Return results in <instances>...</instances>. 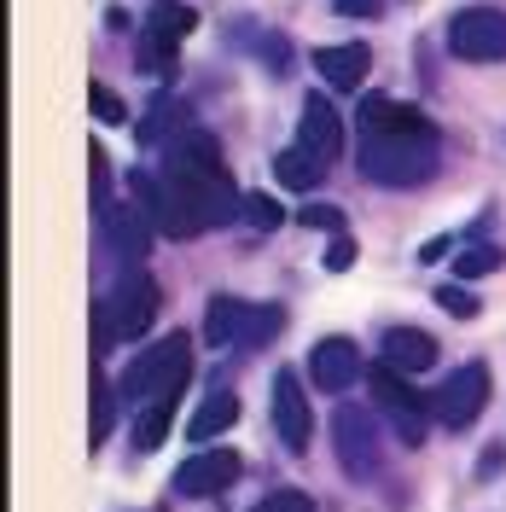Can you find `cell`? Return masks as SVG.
<instances>
[{"label": "cell", "instance_id": "1", "mask_svg": "<svg viewBox=\"0 0 506 512\" xmlns=\"http://www.w3.org/2000/svg\"><path fill=\"white\" fill-rule=\"evenodd\" d=\"M355 169L373 187H425L443 169V128L419 105L390 94H367L355 111Z\"/></svg>", "mask_w": 506, "mask_h": 512}, {"label": "cell", "instance_id": "2", "mask_svg": "<svg viewBox=\"0 0 506 512\" xmlns=\"http://www.w3.org/2000/svg\"><path fill=\"white\" fill-rule=\"evenodd\" d=\"M163 175L181 187L192 210H198V222L204 227H233L245 222V192L233 187V175L222 169V140L210 134V128H181L169 146H163Z\"/></svg>", "mask_w": 506, "mask_h": 512}, {"label": "cell", "instance_id": "3", "mask_svg": "<svg viewBox=\"0 0 506 512\" xmlns=\"http://www.w3.org/2000/svg\"><path fill=\"white\" fill-rule=\"evenodd\" d=\"M187 379H192V338L187 332H169L163 344H152V350H140L128 361L117 390L134 408H152V402H175L187 390Z\"/></svg>", "mask_w": 506, "mask_h": 512}, {"label": "cell", "instance_id": "4", "mask_svg": "<svg viewBox=\"0 0 506 512\" xmlns=\"http://www.w3.org/2000/svg\"><path fill=\"white\" fill-rule=\"evenodd\" d=\"M367 390H373V414L384 419V431H390L402 448H425L431 425H437L431 396H419V390L408 384V373H396L390 361L367 367Z\"/></svg>", "mask_w": 506, "mask_h": 512}, {"label": "cell", "instance_id": "5", "mask_svg": "<svg viewBox=\"0 0 506 512\" xmlns=\"http://www.w3.org/2000/svg\"><path fill=\"white\" fill-rule=\"evenodd\" d=\"M285 309L274 303H245V297H210L204 303V344L210 350H262L268 338H280Z\"/></svg>", "mask_w": 506, "mask_h": 512}, {"label": "cell", "instance_id": "6", "mask_svg": "<svg viewBox=\"0 0 506 512\" xmlns=\"http://www.w3.org/2000/svg\"><path fill=\"white\" fill-rule=\"evenodd\" d=\"M158 280L146 274V268H128L123 280L111 286V297L99 303V344L105 338H117V344H134V338H146L152 332V320H158Z\"/></svg>", "mask_w": 506, "mask_h": 512}, {"label": "cell", "instance_id": "7", "mask_svg": "<svg viewBox=\"0 0 506 512\" xmlns=\"http://www.w3.org/2000/svg\"><path fill=\"white\" fill-rule=\"evenodd\" d=\"M128 192H134V204L152 216V227H158L163 239H198V233H204L198 210L181 198V187H175L163 169H134V175H128Z\"/></svg>", "mask_w": 506, "mask_h": 512}, {"label": "cell", "instance_id": "8", "mask_svg": "<svg viewBox=\"0 0 506 512\" xmlns=\"http://www.w3.org/2000/svg\"><path fill=\"white\" fill-rule=\"evenodd\" d=\"M448 53L466 64H501L506 59V12L501 6H466L448 18Z\"/></svg>", "mask_w": 506, "mask_h": 512}, {"label": "cell", "instance_id": "9", "mask_svg": "<svg viewBox=\"0 0 506 512\" xmlns=\"http://www.w3.org/2000/svg\"><path fill=\"white\" fill-rule=\"evenodd\" d=\"M489 408V367L483 361H466L443 379V390H431V414L443 431H466L477 414Z\"/></svg>", "mask_w": 506, "mask_h": 512}, {"label": "cell", "instance_id": "10", "mask_svg": "<svg viewBox=\"0 0 506 512\" xmlns=\"http://www.w3.org/2000/svg\"><path fill=\"white\" fill-rule=\"evenodd\" d=\"M332 443H338V466H344L349 478H373L384 466L379 425H373L367 408H355V402H344V408L332 414Z\"/></svg>", "mask_w": 506, "mask_h": 512}, {"label": "cell", "instance_id": "11", "mask_svg": "<svg viewBox=\"0 0 506 512\" xmlns=\"http://www.w3.org/2000/svg\"><path fill=\"white\" fill-rule=\"evenodd\" d=\"M239 472H245V460H239L233 448H198V454H187V460L175 466V495H187V501H210V495L233 489Z\"/></svg>", "mask_w": 506, "mask_h": 512}, {"label": "cell", "instance_id": "12", "mask_svg": "<svg viewBox=\"0 0 506 512\" xmlns=\"http://www.w3.org/2000/svg\"><path fill=\"white\" fill-rule=\"evenodd\" d=\"M268 408H274V431H280V443L291 448V454H303L309 437H315V408H309L303 379H297L291 367L274 373V384H268Z\"/></svg>", "mask_w": 506, "mask_h": 512}, {"label": "cell", "instance_id": "13", "mask_svg": "<svg viewBox=\"0 0 506 512\" xmlns=\"http://www.w3.org/2000/svg\"><path fill=\"white\" fill-rule=\"evenodd\" d=\"M355 379H367V361H361V344L355 338H320L309 350V384L326 390V396H344Z\"/></svg>", "mask_w": 506, "mask_h": 512}, {"label": "cell", "instance_id": "14", "mask_svg": "<svg viewBox=\"0 0 506 512\" xmlns=\"http://www.w3.org/2000/svg\"><path fill=\"white\" fill-rule=\"evenodd\" d=\"M309 64L320 70V82L326 88H338V94H355L361 82H367V70H373V47L367 41H338V47H315Z\"/></svg>", "mask_w": 506, "mask_h": 512}, {"label": "cell", "instance_id": "15", "mask_svg": "<svg viewBox=\"0 0 506 512\" xmlns=\"http://www.w3.org/2000/svg\"><path fill=\"white\" fill-rule=\"evenodd\" d=\"M105 239H111V251L123 256L128 268H140V262L152 256L158 227H152V216H146L140 204H111V210H105Z\"/></svg>", "mask_w": 506, "mask_h": 512}, {"label": "cell", "instance_id": "16", "mask_svg": "<svg viewBox=\"0 0 506 512\" xmlns=\"http://www.w3.org/2000/svg\"><path fill=\"white\" fill-rule=\"evenodd\" d=\"M297 140H303L309 152H320L326 163H332L338 152H344V117L332 111V99H326V94H303V117H297Z\"/></svg>", "mask_w": 506, "mask_h": 512}, {"label": "cell", "instance_id": "17", "mask_svg": "<svg viewBox=\"0 0 506 512\" xmlns=\"http://www.w3.org/2000/svg\"><path fill=\"white\" fill-rule=\"evenodd\" d=\"M379 350L396 373H431L437 367V338L425 326H384Z\"/></svg>", "mask_w": 506, "mask_h": 512}, {"label": "cell", "instance_id": "18", "mask_svg": "<svg viewBox=\"0 0 506 512\" xmlns=\"http://www.w3.org/2000/svg\"><path fill=\"white\" fill-rule=\"evenodd\" d=\"M134 70L146 76V82H175V70H181V59H175V35H163V30H140V41H134Z\"/></svg>", "mask_w": 506, "mask_h": 512}, {"label": "cell", "instance_id": "19", "mask_svg": "<svg viewBox=\"0 0 506 512\" xmlns=\"http://www.w3.org/2000/svg\"><path fill=\"white\" fill-rule=\"evenodd\" d=\"M233 419H239V396H233V390H216V396H204V402H198V414L187 419V443L210 448V437H222Z\"/></svg>", "mask_w": 506, "mask_h": 512}, {"label": "cell", "instance_id": "20", "mask_svg": "<svg viewBox=\"0 0 506 512\" xmlns=\"http://www.w3.org/2000/svg\"><path fill=\"white\" fill-rule=\"evenodd\" d=\"M181 128H192L187 123V105H181L175 94H152V105H146V123L134 128V134H140V146H169Z\"/></svg>", "mask_w": 506, "mask_h": 512}, {"label": "cell", "instance_id": "21", "mask_svg": "<svg viewBox=\"0 0 506 512\" xmlns=\"http://www.w3.org/2000/svg\"><path fill=\"white\" fill-rule=\"evenodd\" d=\"M274 175H280V187H291V192H315L320 181H326V158L297 140V146H285L280 158H274Z\"/></svg>", "mask_w": 506, "mask_h": 512}, {"label": "cell", "instance_id": "22", "mask_svg": "<svg viewBox=\"0 0 506 512\" xmlns=\"http://www.w3.org/2000/svg\"><path fill=\"white\" fill-rule=\"evenodd\" d=\"M169 419H175V402H152V408H140V414H134V448H140V454L163 448Z\"/></svg>", "mask_w": 506, "mask_h": 512}, {"label": "cell", "instance_id": "23", "mask_svg": "<svg viewBox=\"0 0 506 512\" xmlns=\"http://www.w3.org/2000/svg\"><path fill=\"white\" fill-rule=\"evenodd\" d=\"M152 30H163V35H192L198 30V12L192 6H181V0H152Z\"/></svg>", "mask_w": 506, "mask_h": 512}, {"label": "cell", "instance_id": "24", "mask_svg": "<svg viewBox=\"0 0 506 512\" xmlns=\"http://www.w3.org/2000/svg\"><path fill=\"white\" fill-rule=\"evenodd\" d=\"M448 262H454V274H460V280H483V274H495V268H501L506 256L495 251V245H466V251L448 256Z\"/></svg>", "mask_w": 506, "mask_h": 512}, {"label": "cell", "instance_id": "25", "mask_svg": "<svg viewBox=\"0 0 506 512\" xmlns=\"http://www.w3.org/2000/svg\"><path fill=\"white\" fill-rule=\"evenodd\" d=\"M117 396H123V390H111V379H105V373H94V443H105V437H111Z\"/></svg>", "mask_w": 506, "mask_h": 512}, {"label": "cell", "instance_id": "26", "mask_svg": "<svg viewBox=\"0 0 506 512\" xmlns=\"http://www.w3.org/2000/svg\"><path fill=\"white\" fill-rule=\"evenodd\" d=\"M280 222H285V210L268 192H245V227H251V233H274Z\"/></svg>", "mask_w": 506, "mask_h": 512}, {"label": "cell", "instance_id": "27", "mask_svg": "<svg viewBox=\"0 0 506 512\" xmlns=\"http://www.w3.org/2000/svg\"><path fill=\"white\" fill-rule=\"evenodd\" d=\"M88 105H94V123H105V128L128 123V105H123L117 94H111L105 82H94V88H88Z\"/></svg>", "mask_w": 506, "mask_h": 512}, {"label": "cell", "instance_id": "28", "mask_svg": "<svg viewBox=\"0 0 506 512\" xmlns=\"http://www.w3.org/2000/svg\"><path fill=\"white\" fill-rule=\"evenodd\" d=\"M251 512H320V507L303 495V489H268V495H262Z\"/></svg>", "mask_w": 506, "mask_h": 512}, {"label": "cell", "instance_id": "29", "mask_svg": "<svg viewBox=\"0 0 506 512\" xmlns=\"http://www.w3.org/2000/svg\"><path fill=\"white\" fill-rule=\"evenodd\" d=\"M297 222L320 227V233H344V210H338V204H303V210H297Z\"/></svg>", "mask_w": 506, "mask_h": 512}, {"label": "cell", "instance_id": "30", "mask_svg": "<svg viewBox=\"0 0 506 512\" xmlns=\"http://www.w3.org/2000/svg\"><path fill=\"white\" fill-rule=\"evenodd\" d=\"M437 303H443L454 320H477V297L466 286H443V291H437Z\"/></svg>", "mask_w": 506, "mask_h": 512}, {"label": "cell", "instance_id": "31", "mask_svg": "<svg viewBox=\"0 0 506 512\" xmlns=\"http://www.w3.org/2000/svg\"><path fill=\"white\" fill-rule=\"evenodd\" d=\"M88 163H94V210H111V158L105 152H88Z\"/></svg>", "mask_w": 506, "mask_h": 512}, {"label": "cell", "instance_id": "32", "mask_svg": "<svg viewBox=\"0 0 506 512\" xmlns=\"http://www.w3.org/2000/svg\"><path fill=\"white\" fill-rule=\"evenodd\" d=\"M355 268V239L349 233H332V245H326V274H349Z\"/></svg>", "mask_w": 506, "mask_h": 512}, {"label": "cell", "instance_id": "33", "mask_svg": "<svg viewBox=\"0 0 506 512\" xmlns=\"http://www.w3.org/2000/svg\"><path fill=\"white\" fill-rule=\"evenodd\" d=\"M332 12H338V18H379L384 0H332Z\"/></svg>", "mask_w": 506, "mask_h": 512}, {"label": "cell", "instance_id": "34", "mask_svg": "<svg viewBox=\"0 0 506 512\" xmlns=\"http://www.w3.org/2000/svg\"><path fill=\"white\" fill-rule=\"evenodd\" d=\"M448 251H454V239H431V245H425V251H419V262H443Z\"/></svg>", "mask_w": 506, "mask_h": 512}]
</instances>
